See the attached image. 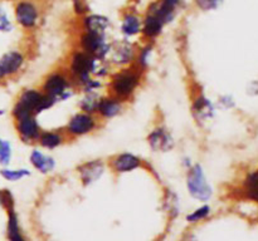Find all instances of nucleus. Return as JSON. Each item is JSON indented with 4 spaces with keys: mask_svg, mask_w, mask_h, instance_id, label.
Listing matches in <instances>:
<instances>
[{
    "mask_svg": "<svg viewBox=\"0 0 258 241\" xmlns=\"http://www.w3.org/2000/svg\"><path fill=\"white\" fill-rule=\"evenodd\" d=\"M148 142L150 147L156 152H166L171 150L174 146V141L169 131L164 127L154 128L148 136Z\"/></svg>",
    "mask_w": 258,
    "mask_h": 241,
    "instance_id": "11",
    "label": "nucleus"
},
{
    "mask_svg": "<svg viewBox=\"0 0 258 241\" xmlns=\"http://www.w3.org/2000/svg\"><path fill=\"white\" fill-rule=\"evenodd\" d=\"M82 25L85 32L105 34L107 28L110 27V19L101 14H88L83 18Z\"/></svg>",
    "mask_w": 258,
    "mask_h": 241,
    "instance_id": "16",
    "label": "nucleus"
},
{
    "mask_svg": "<svg viewBox=\"0 0 258 241\" xmlns=\"http://www.w3.org/2000/svg\"><path fill=\"white\" fill-rule=\"evenodd\" d=\"M97 118L95 114L86 112H78L71 117L66 126V135L71 137H81L93 132L97 127Z\"/></svg>",
    "mask_w": 258,
    "mask_h": 241,
    "instance_id": "7",
    "label": "nucleus"
},
{
    "mask_svg": "<svg viewBox=\"0 0 258 241\" xmlns=\"http://www.w3.org/2000/svg\"><path fill=\"white\" fill-rule=\"evenodd\" d=\"M8 235L12 241H24L22 233H20L19 227H18V221L15 217L14 212L10 210L9 212V222H8Z\"/></svg>",
    "mask_w": 258,
    "mask_h": 241,
    "instance_id": "26",
    "label": "nucleus"
},
{
    "mask_svg": "<svg viewBox=\"0 0 258 241\" xmlns=\"http://www.w3.org/2000/svg\"><path fill=\"white\" fill-rule=\"evenodd\" d=\"M29 170L27 168H18V170H10V168H4V170L0 171V175L8 181H12V182H15V181H20L24 177L29 176Z\"/></svg>",
    "mask_w": 258,
    "mask_h": 241,
    "instance_id": "25",
    "label": "nucleus"
},
{
    "mask_svg": "<svg viewBox=\"0 0 258 241\" xmlns=\"http://www.w3.org/2000/svg\"><path fill=\"white\" fill-rule=\"evenodd\" d=\"M81 50L88 53L97 60H102L111 50V45L106 42L105 34L85 32L80 38Z\"/></svg>",
    "mask_w": 258,
    "mask_h": 241,
    "instance_id": "6",
    "label": "nucleus"
},
{
    "mask_svg": "<svg viewBox=\"0 0 258 241\" xmlns=\"http://www.w3.org/2000/svg\"><path fill=\"white\" fill-rule=\"evenodd\" d=\"M30 163L37 171L42 173L52 172L55 167V161L52 156L45 155L39 150H33L30 153Z\"/></svg>",
    "mask_w": 258,
    "mask_h": 241,
    "instance_id": "18",
    "label": "nucleus"
},
{
    "mask_svg": "<svg viewBox=\"0 0 258 241\" xmlns=\"http://www.w3.org/2000/svg\"><path fill=\"white\" fill-rule=\"evenodd\" d=\"M55 103L49 95L44 94L42 90L25 89L18 98L14 108H13V117L14 119L25 117V115H37L38 113L48 109Z\"/></svg>",
    "mask_w": 258,
    "mask_h": 241,
    "instance_id": "1",
    "label": "nucleus"
},
{
    "mask_svg": "<svg viewBox=\"0 0 258 241\" xmlns=\"http://www.w3.org/2000/svg\"><path fill=\"white\" fill-rule=\"evenodd\" d=\"M209 211H211V208L207 207V206L198 208V210L194 211L190 216H188V220L191 221V222H197V221H199V220H202V218L206 217V216L209 213Z\"/></svg>",
    "mask_w": 258,
    "mask_h": 241,
    "instance_id": "30",
    "label": "nucleus"
},
{
    "mask_svg": "<svg viewBox=\"0 0 258 241\" xmlns=\"http://www.w3.org/2000/svg\"><path fill=\"white\" fill-rule=\"evenodd\" d=\"M3 113H4V112H3V110H0V114H3Z\"/></svg>",
    "mask_w": 258,
    "mask_h": 241,
    "instance_id": "34",
    "label": "nucleus"
},
{
    "mask_svg": "<svg viewBox=\"0 0 258 241\" xmlns=\"http://www.w3.org/2000/svg\"><path fill=\"white\" fill-rule=\"evenodd\" d=\"M244 187H246L247 196L252 200L258 201V171L247 176L244 181Z\"/></svg>",
    "mask_w": 258,
    "mask_h": 241,
    "instance_id": "24",
    "label": "nucleus"
},
{
    "mask_svg": "<svg viewBox=\"0 0 258 241\" xmlns=\"http://www.w3.org/2000/svg\"><path fill=\"white\" fill-rule=\"evenodd\" d=\"M164 27H165V24H164L156 15L148 12L146 13L145 18L143 19L141 33H143L144 37L148 38V39H155L156 37H159V35L161 34Z\"/></svg>",
    "mask_w": 258,
    "mask_h": 241,
    "instance_id": "17",
    "label": "nucleus"
},
{
    "mask_svg": "<svg viewBox=\"0 0 258 241\" xmlns=\"http://www.w3.org/2000/svg\"><path fill=\"white\" fill-rule=\"evenodd\" d=\"M186 187L193 197L206 201L212 196V187L207 182L206 175L201 165L191 166L186 175Z\"/></svg>",
    "mask_w": 258,
    "mask_h": 241,
    "instance_id": "5",
    "label": "nucleus"
},
{
    "mask_svg": "<svg viewBox=\"0 0 258 241\" xmlns=\"http://www.w3.org/2000/svg\"><path fill=\"white\" fill-rule=\"evenodd\" d=\"M219 102H221L222 104H224V107H226V108L232 107V105L234 104L233 99H232L231 97H228V95H226V97H222V98H221V100H219Z\"/></svg>",
    "mask_w": 258,
    "mask_h": 241,
    "instance_id": "32",
    "label": "nucleus"
},
{
    "mask_svg": "<svg viewBox=\"0 0 258 241\" xmlns=\"http://www.w3.org/2000/svg\"><path fill=\"white\" fill-rule=\"evenodd\" d=\"M100 98L95 92L93 93H86L83 95L82 99L80 100V108L82 112L91 113V114H95L97 112L98 102H100Z\"/></svg>",
    "mask_w": 258,
    "mask_h": 241,
    "instance_id": "22",
    "label": "nucleus"
},
{
    "mask_svg": "<svg viewBox=\"0 0 258 241\" xmlns=\"http://www.w3.org/2000/svg\"><path fill=\"white\" fill-rule=\"evenodd\" d=\"M24 55L18 50L7 53L0 58V82L17 74L24 64Z\"/></svg>",
    "mask_w": 258,
    "mask_h": 241,
    "instance_id": "10",
    "label": "nucleus"
},
{
    "mask_svg": "<svg viewBox=\"0 0 258 241\" xmlns=\"http://www.w3.org/2000/svg\"><path fill=\"white\" fill-rule=\"evenodd\" d=\"M143 28V19L135 13H126L121 22V32L125 37H135L139 33H141Z\"/></svg>",
    "mask_w": 258,
    "mask_h": 241,
    "instance_id": "19",
    "label": "nucleus"
},
{
    "mask_svg": "<svg viewBox=\"0 0 258 241\" xmlns=\"http://www.w3.org/2000/svg\"><path fill=\"white\" fill-rule=\"evenodd\" d=\"M98 60L83 50H76L70 60V78L72 83L83 87L97 70Z\"/></svg>",
    "mask_w": 258,
    "mask_h": 241,
    "instance_id": "3",
    "label": "nucleus"
},
{
    "mask_svg": "<svg viewBox=\"0 0 258 241\" xmlns=\"http://www.w3.org/2000/svg\"><path fill=\"white\" fill-rule=\"evenodd\" d=\"M39 145L45 150H54V148L59 147L66 142V132H60V131H44L40 133L39 140H38Z\"/></svg>",
    "mask_w": 258,
    "mask_h": 241,
    "instance_id": "21",
    "label": "nucleus"
},
{
    "mask_svg": "<svg viewBox=\"0 0 258 241\" xmlns=\"http://www.w3.org/2000/svg\"><path fill=\"white\" fill-rule=\"evenodd\" d=\"M111 50H112V62L118 65L133 64L136 58V53H138L134 44H131L127 40L117 43L115 47L111 48Z\"/></svg>",
    "mask_w": 258,
    "mask_h": 241,
    "instance_id": "12",
    "label": "nucleus"
},
{
    "mask_svg": "<svg viewBox=\"0 0 258 241\" xmlns=\"http://www.w3.org/2000/svg\"><path fill=\"white\" fill-rule=\"evenodd\" d=\"M15 20L24 29H33L39 19V10L30 0H20L14 9Z\"/></svg>",
    "mask_w": 258,
    "mask_h": 241,
    "instance_id": "8",
    "label": "nucleus"
},
{
    "mask_svg": "<svg viewBox=\"0 0 258 241\" xmlns=\"http://www.w3.org/2000/svg\"><path fill=\"white\" fill-rule=\"evenodd\" d=\"M141 166V160L138 156L133 153H120L115 157L111 158L110 167L115 171L116 173H125L128 171H134Z\"/></svg>",
    "mask_w": 258,
    "mask_h": 241,
    "instance_id": "13",
    "label": "nucleus"
},
{
    "mask_svg": "<svg viewBox=\"0 0 258 241\" xmlns=\"http://www.w3.org/2000/svg\"><path fill=\"white\" fill-rule=\"evenodd\" d=\"M141 73L143 72L135 65L123 68L122 70L116 73L110 82L111 94L121 100L128 99L140 84Z\"/></svg>",
    "mask_w": 258,
    "mask_h": 241,
    "instance_id": "2",
    "label": "nucleus"
},
{
    "mask_svg": "<svg viewBox=\"0 0 258 241\" xmlns=\"http://www.w3.org/2000/svg\"><path fill=\"white\" fill-rule=\"evenodd\" d=\"M71 85L72 80L70 75L63 72H54L45 78L42 85V92L58 102V100L67 99L72 95Z\"/></svg>",
    "mask_w": 258,
    "mask_h": 241,
    "instance_id": "4",
    "label": "nucleus"
},
{
    "mask_svg": "<svg viewBox=\"0 0 258 241\" xmlns=\"http://www.w3.org/2000/svg\"><path fill=\"white\" fill-rule=\"evenodd\" d=\"M78 172H80L82 182L85 185H90L102 176V173L105 172V165L100 160L88 161V162L83 163L78 167Z\"/></svg>",
    "mask_w": 258,
    "mask_h": 241,
    "instance_id": "15",
    "label": "nucleus"
},
{
    "mask_svg": "<svg viewBox=\"0 0 258 241\" xmlns=\"http://www.w3.org/2000/svg\"><path fill=\"white\" fill-rule=\"evenodd\" d=\"M73 7L77 14H86L87 13V5L85 0H72Z\"/></svg>",
    "mask_w": 258,
    "mask_h": 241,
    "instance_id": "31",
    "label": "nucleus"
},
{
    "mask_svg": "<svg viewBox=\"0 0 258 241\" xmlns=\"http://www.w3.org/2000/svg\"><path fill=\"white\" fill-rule=\"evenodd\" d=\"M163 4H165L166 7L171 8V9H176V7L179 5V3H180V0H160Z\"/></svg>",
    "mask_w": 258,
    "mask_h": 241,
    "instance_id": "33",
    "label": "nucleus"
},
{
    "mask_svg": "<svg viewBox=\"0 0 258 241\" xmlns=\"http://www.w3.org/2000/svg\"><path fill=\"white\" fill-rule=\"evenodd\" d=\"M123 100L118 99L115 95L110 94L107 97L100 98V102H98L97 107V114L100 115L103 119H110V118L116 117L117 114H120L121 110H122Z\"/></svg>",
    "mask_w": 258,
    "mask_h": 241,
    "instance_id": "14",
    "label": "nucleus"
},
{
    "mask_svg": "<svg viewBox=\"0 0 258 241\" xmlns=\"http://www.w3.org/2000/svg\"><path fill=\"white\" fill-rule=\"evenodd\" d=\"M15 128H17L20 140L25 143L38 142L40 133H42L37 118L33 114L15 119Z\"/></svg>",
    "mask_w": 258,
    "mask_h": 241,
    "instance_id": "9",
    "label": "nucleus"
},
{
    "mask_svg": "<svg viewBox=\"0 0 258 241\" xmlns=\"http://www.w3.org/2000/svg\"><path fill=\"white\" fill-rule=\"evenodd\" d=\"M151 53H153V48L151 45H145L144 48H141L138 53H136V58H135V67H138L141 72L148 68L149 62H150L151 58Z\"/></svg>",
    "mask_w": 258,
    "mask_h": 241,
    "instance_id": "23",
    "label": "nucleus"
},
{
    "mask_svg": "<svg viewBox=\"0 0 258 241\" xmlns=\"http://www.w3.org/2000/svg\"><path fill=\"white\" fill-rule=\"evenodd\" d=\"M12 158V146L8 141L0 138V165L8 166Z\"/></svg>",
    "mask_w": 258,
    "mask_h": 241,
    "instance_id": "27",
    "label": "nucleus"
},
{
    "mask_svg": "<svg viewBox=\"0 0 258 241\" xmlns=\"http://www.w3.org/2000/svg\"><path fill=\"white\" fill-rule=\"evenodd\" d=\"M193 113L198 120H206L213 115L214 107L206 95L199 94L193 102Z\"/></svg>",
    "mask_w": 258,
    "mask_h": 241,
    "instance_id": "20",
    "label": "nucleus"
},
{
    "mask_svg": "<svg viewBox=\"0 0 258 241\" xmlns=\"http://www.w3.org/2000/svg\"><path fill=\"white\" fill-rule=\"evenodd\" d=\"M13 29L12 20L8 17L4 8L0 7V32H10Z\"/></svg>",
    "mask_w": 258,
    "mask_h": 241,
    "instance_id": "29",
    "label": "nucleus"
},
{
    "mask_svg": "<svg viewBox=\"0 0 258 241\" xmlns=\"http://www.w3.org/2000/svg\"><path fill=\"white\" fill-rule=\"evenodd\" d=\"M197 8L203 12H211V10H216L219 8L223 3V0H194Z\"/></svg>",
    "mask_w": 258,
    "mask_h": 241,
    "instance_id": "28",
    "label": "nucleus"
}]
</instances>
